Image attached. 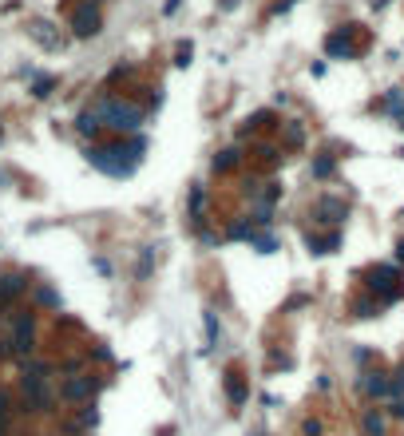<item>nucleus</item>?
Returning <instances> with one entry per match:
<instances>
[{"instance_id":"obj_35","label":"nucleus","mask_w":404,"mask_h":436,"mask_svg":"<svg viewBox=\"0 0 404 436\" xmlns=\"http://www.w3.org/2000/svg\"><path fill=\"white\" fill-rule=\"evenodd\" d=\"M0 310H4V298H0Z\"/></svg>"},{"instance_id":"obj_5","label":"nucleus","mask_w":404,"mask_h":436,"mask_svg":"<svg viewBox=\"0 0 404 436\" xmlns=\"http://www.w3.org/2000/svg\"><path fill=\"white\" fill-rule=\"evenodd\" d=\"M32 349H36V314H28V310H20V314L13 317V357H32Z\"/></svg>"},{"instance_id":"obj_34","label":"nucleus","mask_w":404,"mask_h":436,"mask_svg":"<svg viewBox=\"0 0 404 436\" xmlns=\"http://www.w3.org/2000/svg\"><path fill=\"white\" fill-rule=\"evenodd\" d=\"M396 262H404V242H396Z\"/></svg>"},{"instance_id":"obj_15","label":"nucleus","mask_w":404,"mask_h":436,"mask_svg":"<svg viewBox=\"0 0 404 436\" xmlns=\"http://www.w3.org/2000/svg\"><path fill=\"white\" fill-rule=\"evenodd\" d=\"M325 48H329V56H337V60H353V44L345 40V32H333V36L325 40Z\"/></svg>"},{"instance_id":"obj_4","label":"nucleus","mask_w":404,"mask_h":436,"mask_svg":"<svg viewBox=\"0 0 404 436\" xmlns=\"http://www.w3.org/2000/svg\"><path fill=\"white\" fill-rule=\"evenodd\" d=\"M368 290L380 293V302L392 305L396 298H404V286H401V266H377L368 274Z\"/></svg>"},{"instance_id":"obj_29","label":"nucleus","mask_w":404,"mask_h":436,"mask_svg":"<svg viewBox=\"0 0 404 436\" xmlns=\"http://www.w3.org/2000/svg\"><path fill=\"white\" fill-rule=\"evenodd\" d=\"M151 262H155V250L147 246V250H143V258H139V270H135V274H139V278H147V274H151Z\"/></svg>"},{"instance_id":"obj_9","label":"nucleus","mask_w":404,"mask_h":436,"mask_svg":"<svg viewBox=\"0 0 404 436\" xmlns=\"http://www.w3.org/2000/svg\"><path fill=\"white\" fill-rule=\"evenodd\" d=\"M361 433L365 436H389V412L384 409H365L361 412Z\"/></svg>"},{"instance_id":"obj_13","label":"nucleus","mask_w":404,"mask_h":436,"mask_svg":"<svg viewBox=\"0 0 404 436\" xmlns=\"http://www.w3.org/2000/svg\"><path fill=\"white\" fill-rule=\"evenodd\" d=\"M24 274H0V298H4V302H13V298H20V293H24Z\"/></svg>"},{"instance_id":"obj_27","label":"nucleus","mask_w":404,"mask_h":436,"mask_svg":"<svg viewBox=\"0 0 404 436\" xmlns=\"http://www.w3.org/2000/svg\"><path fill=\"white\" fill-rule=\"evenodd\" d=\"M8 416H13V393L0 388V424H8Z\"/></svg>"},{"instance_id":"obj_10","label":"nucleus","mask_w":404,"mask_h":436,"mask_svg":"<svg viewBox=\"0 0 404 436\" xmlns=\"http://www.w3.org/2000/svg\"><path fill=\"white\" fill-rule=\"evenodd\" d=\"M52 373H56L52 361H40V357H24L20 361V377H28V381H52Z\"/></svg>"},{"instance_id":"obj_12","label":"nucleus","mask_w":404,"mask_h":436,"mask_svg":"<svg viewBox=\"0 0 404 436\" xmlns=\"http://www.w3.org/2000/svg\"><path fill=\"white\" fill-rule=\"evenodd\" d=\"M96 28H99L96 4H91V0H87V4H80V13H75V32H80V36H91V32H96Z\"/></svg>"},{"instance_id":"obj_28","label":"nucleus","mask_w":404,"mask_h":436,"mask_svg":"<svg viewBox=\"0 0 404 436\" xmlns=\"http://www.w3.org/2000/svg\"><path fill=\"white\" fill-rule=\"evenodd\" d=\"M36 302H40V305H60V293L52 290V286H40V290H36Z\"/></svg>"},{"instance_id":"obj_21","label":"nucleus","mask_w":404,"mask_h":436,"mask_svg":"<svg viewBox=\"0 0 404 436\" xmlns=\"http://www.w3.org/2000/svg\"><path fill=\"white\" fill-rule=\"evenodd\" d=\"M384 111H389L392 119H404V92L401 87H392L389 99H384Z\"/></svg>"},{"instance_id":"obj_16","label":"nucleus","mask_w":404,"mask_h":436,"mask_svg":"<svg viewBox=\"0 0 404 436\" xmlns=\"http://www.w3.org/2000/svg\"><path fill=\"white\" fill-rule=\"evenodd\" d=\"M202 326H207V349H218V341H222L218 314H214V310H207V314H202Z\"/></svg>"},{"instance_id":"obj_36","label":"nucleus","mask_w":404,"mask_h":436,"mask_svg":"<svg viewBox=\"0 0 404 436\" xmlns=\"http://www.w3.org/2000/svg\"><path fill=\"white\" fill-rule=\"evenodd\" d=\"M0 436H4V424H0Z\"/></svg>"},{"instance_id":"obj_24","label":"nucleus","mask_w":404,"mask_h":436,"mask_svg":"<svg viewBox=\"0 0 404 436\" xmlns=\"http://www.w3.org/2000/svg\"><path fill=\"white\" fill-rule=\"evenodd\" d=\"M306 143V127L301 123H285V147H301Z\"/></svg>"},{"instance_id":"obj_18","label":"nucleus","mask_w":404,"mask_h":436,"mask_svg":"<svg viewBox=\"0 0 404 436\" xmlns=\"http://www.w3.org/2000/svg\"><path fill=\"white\" fill-rule=\"evenodd\" d=\"M202 206H207V187H190V222L202 226L207 218H202Z\"/></svg>"},{"instance_id":"obj_8","label":"nucleus","mask_w":404,"mask_h":436,"mask_svg":"<svg viewBox=\"0 0 404 436\" xmlns=\"http://www.w3.org/2000/svg\"><path fill=\"white\" fill-rule=\"evenodd\" d=\"M313 218H317L321 226H341L345 218H349V206L341 203V198H317V206H313Z\"/></svg>"},{"instance_id":"obj_22","label":"nucleus","mask_w":404,"mask_h":436,"mask_svg":"<svg viewBox=\"0 0 404 436\" xmlns=\"http://www.w3.org/2000/svg\"><path fill=\"white\" fill-rule=\"evenodd\" d=\"M380 305H384V302H377V298H357V302H353V314H357V317H377Z\"/></svg>"},{"instance_id":"obj_19","label":"nucleus","mask_w":404,"mask_h":436,"mask_svg":"<svg viewBox=\"0 0 404 436\" xmlns=\"http://www.w3.org/2000/svg\"><path fill=\"white\" fill-rule=\"evenodd\" d=\"M99 127H103V119H99V111H96V108H91V111H84V115L75 119V131L84 135V139H87V135H96Z\"/></svg>"},{"instance_id":"obj_1","label":"nucleus","mask_w":404,"mask_h":436,"mask_svg":"<svg viewBox=\"0 0 404 436\" xmlns=\"http://www.w3.org/2000/svg\"><path fill=\"white\" fill-rule=\"evenodd\" d=\"M139 151H147V139H143V135H135L131 147H87V163H91L96 170H103V175L123 179V175H131L135 170Z\"/></svg>"},{"instance_id":"obj_2","label":"nucleus","mask_w":404,"mask_h":436,"mask_svg":"<svg viewBox=\"0 0 404 436\" xmlns=\"http://www.w3.org/2000/svg\"><path fill=\"white\" fill-rule=\"evenodd\" d=\"M96 111H99V119H103V127H111V131L135 135L143 127V111L135 108V103H123V99H99Z\"/></svg>"},{"instance_id":"obj_7","label":"nucleus","mask_w":404,"mask_h":436,"mask_svg":"<svg viewBox=\"0 0 404 436\" xmlns=\"http://www.w3.org/2000/svg\"><path fill=\"white\" fill-rule=\"evenodd\" d=\"M357 388H361L368 400H392V377L380 373V369H368V373H361Z\"/></svg>"},{"instance_id":"obj_23","label":"nucleus","mask_w":404,"mask_h":436,"mask_svg":"<svg viewBox=\"0 0 404 436\" xmlns=\"http://www.w3.org/2000/svg\"><path fill=\"white\" fill-rule=\"evenodd\" d=\"M333 167H337V159H333V155L313 159V179H329V175H333Z\"/></svg>"},{"instance_id":"obj_31","label":"nucleus","mask_w":404,"mask_h":436,"mask_svg":"<svg viewBox=\"0 0 404 436\" xmlns=\"http://www.w3.org/2000/svg\"><path fill=\"white\" fill-rule=\"evenodd\" d=\"M4 357H13V337H0V361Z\"/></svg>"},{"instance_id":"obj_11","label":"nucleus","mask_w":404,"mask_h":436,"mask_svg":"<svg viewBox=\"0 0 404 436\" xmlns=\"http://www.w3.org/2000/svg\"><path fill=\"white\" fill-rule=\"evenodd\" d=\"M309 254H333L337 246H341V231H329V234H309L306 238Z\"/></svg>"},{"instance_id":"obj_17","label":"nucleus","mask_w":404,"mask_h":436,"mask_svg":"<svg viewBox=\"0 0 404 436\" xmlns=\"http://www.w3.org/2000/svg\"><path fill=\"white\" fill-rule=\"evenodd\" d=\"M257 226L254 222H246V218H238V222H230V231H226V238H234V242H254Z\"/></svg>"},{"instance_id":"obj_33","label":"nucleus","mask_w":404,"mask_h":436,"mask_svg":"<svg viewBox=\"0 0 404 436\" xmlns=\"http://www.w3.org/2000/svg\"><path fill=\"white\" fill-rule=\"evenodd\" d=\"M202 246H218V234H214V231H202Z\"/></svg>"},{"instance_id":"obj_26","label":"nucleus","mask_w":404,"mask_h":436,"mask_svg":"<svg viewBox=\"0 0 404 436\" xmlns=\"http://www.w3.org/2000/svg\"><path fill=\"white\" fill-rule=\"evenodd\" d=\"M301 433H306V436H325V421H317V416H306V421H301Z\"/></svg>"},{"instance_id":"obj_32","label":"nucleus","mask_w":404,"mask_h":436,"mask_svg":"<svg viewBox=\"0 0 404 436\" xmlns=\"http://www.w3.org/2000/svg\"><path fill=\"white\" fill-rule=\"evenodd\" d=\"M52 84H56V80H40V84H36V96L44 99V96H48V92H52Z\"/></svg>"},{"instance_id":"obj_14","label":"nucleus","mask_w":404,"mask_h":436,"mask_svg":"<svg viewBox=\"0 0 404 436\" xmlns=\"http://www.w3.org/2000/svg\"><path fill=\"white\" fill-rule=\"evenodd\" d=\"M246 397H250L246 381H242L238 373H230V377H226V400H230L234 409H242V405H246Z\"/></svg>"},{"instance_id":"obj_20","label":"nucleus","mask_w":404,"mask_h":436,"mask_svg":"<svg viewBox=\"0 0 404 436\" xmlns=\"http://www.w3.org/2000/svg\"><path fill=\"white\" fill-rule=\"evenodd\" d=\"M238 163H242V151H238V147H230V151L214 155V170H234Z\"/></svg>"},{"instance_id":"obj_30","label":"nucleus","mask_w":404,"mask_h":436,"mask_svg":"<svg viewBox=\"0 0 404 436\" xmlns=\"http://www.w3.org/2000/svg\"><path fill=\"white\" fill-rule=\"evenodd\" d=\"M389 416H392V421H404V397H392V405H389Z\"/></svg>"},{"instance_id":"obj_3","label":"nucleus","mask_w":404,"mask_h":436,"mask_svg":"<svg viewBox=\"0 0 404 436\" xmlns=\"http://www.w3.org/2000/svg\"><path fill=\"white\" fill-rule=\"evenodd\" d=\"M52 405H56V393H52L48 381L20 377V412H48Z\"/></svg>"},{"instance_id":"obj_25","label":"nucleus","mask_w":404,"mask_h":436,"mask_svg":"<svg viewBox=\"0 0 404 436\" xmlns=\"http://www.w3.org/2000/svg\"><path fill=\"white\" fill-rule=\"evenodd\" d=\"M257 250V254H274V250H278V238H274V234H262V238H257L254 234V242H250Z\"/></svg>"},{"instance_id":"obj_6","label":"nucleus","mask_w":404,"mask_h":436,"mask_svg":"<svg viewBox=\"0 0 404 436\" xmlns=\"http://www.w3.org/2000/svg\"><path fill=\"white\" fill-rule=\"evenodd\" d=\"M96 393H99V381L91 373L63 377V385H60V400H63V405H84V400H91Z\"/></svg>"}]
</instances>
